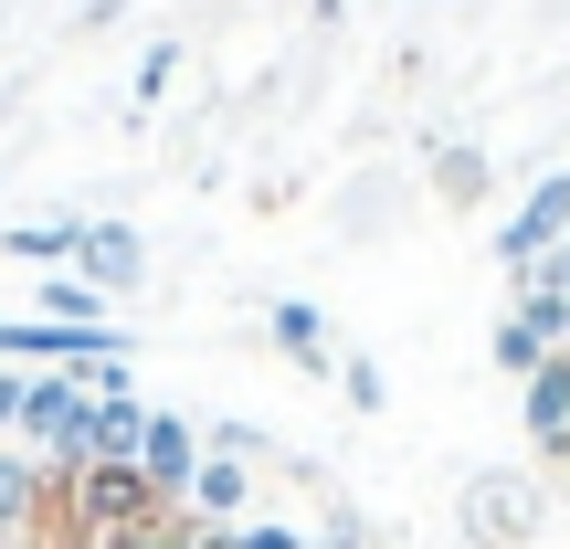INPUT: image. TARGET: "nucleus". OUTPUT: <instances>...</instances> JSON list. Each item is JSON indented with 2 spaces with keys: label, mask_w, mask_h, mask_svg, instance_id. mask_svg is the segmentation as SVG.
<instances>
[{
  "label": "nucleus",
  "mask_w": 570,
  "mask_h": 549,
  "mask_svg": "<svg viewBox=\"0 0 570 549\" xmlns=\"http://www.w3.org/2000/svg\"><path fill=\"white\" fill-rule=\"evenodd\" d=\"M454 529H465L475 549H518V539H539V476H529V465L475 476V487L454 497Z\"/></svg>",
  "instance_id": "obj_1"
},
{
  "label": "nucleus",
  "mask_w": 570,
  "mask_h": 549,
  "mask_svg": "<svg viewBox=\"0 0 570 549\" xmlns=\"http://www.w3.org/2000/svg\"><path fill=\"white\" fill-rule=\"evenodd\" d=\"M85 381H96V370H32V381H21V412H11V444L53 465V454L75 444V423H85Z\"/></svg>",
  "instance_id": "obj_2"
},
{
  "label": "nucleus",
  "mask_w": 570,
  "mask_h": 549,
  "mask_svg": "<svg viewBox=\"0 0 570 549\" xmlns=\"http://www.w3.org/2000/svg\"><path fill=\"white\" fill-rule=\"evenodd\" d=\"M560 233H570V169H550V180H539L529 202H518L508 223H497V265H508V275H529L539 254L560 244Z\"/></svg>",
  "instance_id": "obj_3"
},
{
  "label": "nucleus",
  "mask_w": 570,
  "mask_h": 549,
  "mask_svg": "<svg viewBox=\"0 0 570 549\" xmlns=\"http://www.w3.org/2000/svg\"><path fill=\"white\" fill-rule=\"evenodd\" d=\"M53 497H63V476L42 465V454L0 444V539H32V529H53Z\"/></svg>",
  "instance_id": "obj_4"
},
{
  "label": "nucleus",
  "mask_w": 570,
  "mask_h": 549,
  "mask_svg": "<svg viewBox=\"0 0 570 549\" xmlns=\"http://www.w3.org/2000/svg\"><path fill=\"white\" fill-rule=\"evenodd\" d=\"M75 265H85V285H96V296H138V275H148V244H138V223H85Z\"/></svg>",
  "instance_id": "obj_5"
},
{
  "label": "nucleus",
  "mask_w": 570,
  "mask_h": 549,
  "mask_svg": "<svg viewBox=\"0 0 570 549\" xmlns=\"http://www.w3.org/2000/svg\"><path fill=\"white\" fill-rule=\"evenodd\" d=\"M518 412H529V444L539 454H570V349H550V360L518 381Z\"/></svg>",
  "instance_id": "obj_6"
},
{
  "label": "nucleus",
  "mask_w": 570,
  "mask_h": 549,
  "mask_svg": "<svg viewBox=\"0 0 570 549\" xmlns=\"http://www.w3.org/2000/svg\"><path fill=\"white\" fill-rule=\"evenodd\" d=\"M138 476H148V487L169 497V508H180V497H190V476H202V433H190L180 412H148V444H138Z\"/></svg>",
  "instance_id": "obj_7"
},
{
  "label": "nucleus",
  "mask_w": 570,
  "mask_h": 549,
  "mask_svg": "<svg viewBox=\"0 0 570 549\" xmlns=\"http://www.w3.org/2000/svg\"><path fill=\"white\" fill-rule=\"evenodd\" d=\"M275 349H285V360H296V370H338V349H327V317H317V306H306V296H275Z\"/></svg>",
  "instance_id": "obj_8"
},
{
  "label": "nucleus",
  "mask_w": 570,
  "mask_h": 549,
  "mask_svg": "<svg viewBox=\"0 0 570 549\" xmlns=\"http://www.w3.org/2000/svg\"><path fill=\"white\" fill-rule=\"evenodd\" d=\"M75 244H85V223H75V212H53V223H11V233H0V254H11V265H75Z\"/></svg>",
  "instance_id": "obj_9"
},
{
  "label": "nucleus",
  "mask_w": 570,
  "mask_h": 549,
  "mask_svg": "<svg viewBox=\"0 0 570 549\" xmlns=\"http://www.w3.org/2000/svg\"><path fill=\"white\" fill-rule=\"evenodd\" d=\"M32 317H42V327H106V296H96L85 275H42V285H32Z\"/></svg>",
  "instance_id": "obj_10"
},
{
  "label": "nucleus",
  "mask_w": 570,
  "mask_h": 549,
  "mask_svg": "<svg viewBox=\"0 0 570 549\" xmlns=\"http://www.w3.org/2000/svg\"><path fill=\"white\" fill-rule=\"evenodd\" d=\"M190 518H202V529H233V518H244V465H202L190 476V497H180Z\"/></svg>",
  "instance_id": "obj_11"
},
{
  "label": "nucleus",
  "mask_w": 570,
  "mask_h": 549,
  "mask_svg": "<svg viewBox=\"0 0 570 549\" xmlns=\"http://www.w3.org/2000/svg\"><path fill=\"white\" fill-rule=\"evenodd\" d=\"M508 317H518V327H529V339H539V349H570V306H560V296H550V285H539V275H518V306H508Z\"/></svg>",
  "instance_id": "obj_12"
},
{
  "label": "nucleus",
  "mask_w": 570,
  "mask_h": 549,
  "mask_svg": "<svg viewBox=\"0 0 570 549\" xmlns=\"http://www.w3.org/2000/svg\"><path fill=\"white\" fill-rule=\"evenodd\" d=\"M433 190H444L454 212H465V202H487V159H475V148H433Z\"/></svg>",
  "instance_id": "obj_13"
},
{
  "label": "nucleus",
  "mask_w": 570,
  "mask_h": 549,
  "mask_svg": "<svg viewBox=\"0 0 570 549\" xmlns=\"http://www.w3.org/2000/svg\"><path fill=\"white\" fill-rule=\"evenodd\" d=\"M338 391H348V412H381V402H391L381 360H338Z\"/></svg>",
  "instance_id": "obj_14"
},
{
  "label": "nucleus",
  "mask_w": 570,
  "mask_h": 549,
  "mask_svg": "<svg viewBox=\"0 0 570 549\" xmlns=\"http://www.w3.org/2000/svg\"><path fill=\"white\" fill-rule=\"evenodd\" d=\"M539 360H550V349H539V339H529V327H518V317H508V327H497V370H508V381H529V370H539Z\"/></svg>",
  "instance_id": "obj_15"
},
{
  "label": "nucleus",
  "mask_w": 570,
  "mask_h": 549,
  "mask_svg": "<svg viewBox=\"0 0 570 549\" xmlns=\"http://www.w3.org/2000/svg\"><path fill=\"white\" fill-rule=\"evenodd\" d=\"M169 75H180V42H148V53H138V106H159Z\"/></svg>",
  "instance_id": "obj_16"
},
{
  "label": "nucleus",
  "mask_w": 570,
  "mask_h": 549,
  "mask_svg": "<svg viewBox=\"0 0 570 549\" xmlns=\"http://www.w3.org/2000/svg\"><path fill=\"white\" fill-rule=\"evenodd\" d=\"M233 549H317V539L285 529V518H254V529H233Z\"/></svg>",
  "instance_id": "obj_17"
},
{
  "label": "nucleus",
  "mask_w": 570,
  "mask_h": 549,
  "mask_svg": "<svg viewBox=\"0 0 570 549\" xmlns=\"http://www.w3.org/2000/svg\"><path fill=\"white\" fill-rule=\"evenodd\" d=\"M529 275H539V285H550V296L570 306V233H560V244H550V254H539V265H529Z\"/></svg>",
  "instance_id": "obj_18"
},
{
  "label": "nucleus",
  "mask_w": 570,
  "mask_h": 549,
  "mask_svg": "<svg viewBox=\"0 0 570 549\" xmlns=\"http://www.w3.org/2000/svg\"><path fill=\"white\" fill-rule=\"evenodd\" d=\"M11 412H21V370H0V433H11Z\"/></svg>",
  "instance_id": "obj_19"
},
{
  "label": "nucleus",
  "mask_w": 570,
  "mask_h": 549,
  "mask_svg": "<svg viewBox=\"0 0 570 549\" xmlns=\"http://www.w3.org/2000/svg\"><path fill=\"white\" fill-rule=\"evenodd\" d=\"M21 549H32V539H21Z\"/></svg>",
  "instance_id": "obj_20"
}]
</instances>
